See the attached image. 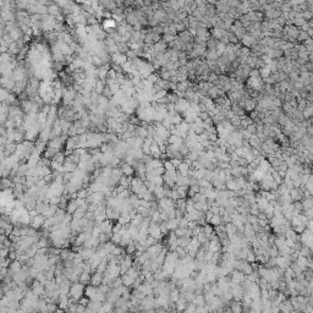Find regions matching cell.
<instances>
[{"mask_svg": "<svg viewBox=\"0 0 313 313\" xmlns=\"http://www.w3.org/2000/svg\"><path fill=\"white\" fill-rule=\"evenodd\" d=\"M84 289H86V285L80 282V281H76V282H72L71 285V289H70L69 296L75 299L76 301H80L81 297H83L84 295Z\"/></svg>", "mask_w": 313, "mask_h": 313, "instance_id": "1", "label": "cell"}, {"mask_svg": "<svg viewBox=\"0 0 313 313\" xmlns=\"http://www.w3.org/2000/svg\"><path fill=\"white\" fill-rule=\"evenodd\" d=\"M160 223L162 221H152V220L149 223V235L157 240H160L164 236L160 230Z\"/></svg>", "mask_w": 313, "mask_h": 313, "instance_id": "2", "label": "cell"}, {"mask_svg": "<svg viewBox=\"0 0 313 313\" xmlns=\"http://www.w3.org/2000/svg\"><path fill=\"white\" fill-rule=\"evenodd\" d=\"M86 201H87L88 203L99 204V203H102V202H104L105 201V195L103 192H101V191H98V192H92V193L88 195V197L86 198Z\"/></svg>", "mask_w": 313, "mask_h": 313, "instance_id": "3", "label": "cell"}, {"mask_svg": "<svg viewBox=\"0 0 313 313\" xmlns=\"http://www.w3.org/2000/svg\"><path fill=\"white\" fill-rule=\"evenodd\" d=\"M45 220H47V218H45L43 214H38V215H35V216H33V218H32V221H31V226H33L35 229L39 230L40 228H43V225H44Z\"/></svg>", "mask_w": 313, "mask_h": 313, "instance_id": "4", "label": "cell"}, {"mask_svg": "<svg viewBox=\"0 0 313 313\" xmlns=\"http://www.w3.org/2000/svg\"><path fill=\"white\" fill-rule=\"evenodd\" d=\"M99 228H101L102 233H105V234H113V228H114L113 220H110V219H105L104 221H102V223L99 224Z\"/></svg>", "mask_w": 313, "mask_h": 313, "instance_id": "5", "label": "cell"}, {"mask_svg": "<svg viewBox=\"0 0 313 313\" xmlns=\"http://www.w3.org/2000/svg\"><path fill=\"white\" fill-rule=\"evenodd\" d=\"M119 167L121 168V170H122V174L126 175V176H132V175L136 173L135 168H134L131 164L126 163V162H122V163H120V165H119Z\"/></svg>", "mask_w": 313, "mask_h": 313, "instance_id": "6", "label": "cell"}, {"mask_svg": "<svg viewBox=\"0 0 313 313\" xmlns=\"http://www.w3.org/2000/svg\"><path fill=\"white\" fill-rule=\"evenodd\" d=\"M242 43H244L245 47H248V48H252L256 43H257V38L251 35L249 33H246V35L242 37Z\"/></svg>", "mask_w": 313, "mask_h": 313, "instance_id": "7", "label": "cell"}, {"mask_svg": "<svg viewBox=\"0 0 313 313\" xmlns=\"http://www.w3.org/2000/svg\"><path fill=\"white\" fill-rule=\"evenodd\" d=\"M80 253H81L83 261H89V259L94 256L96 249H94V248H86V247H83V248L80 251Z\"/></svg>", "mask_w": 313, "mask_h": 313, "instance_id": "8", "label": "cell"}, {"mask_svg": "<svg viewBox=\"0 0 313 313\" xmlns=\"http://www.w3.org/2000/svg\"><path fill=\"white\" fill-rule=\"evenodd\" d=\"M80 207V203H78V198H71L69 201V203H68V207H66V212L70 213V214H72V213H75L77 209Z\"/></svg>", "mask_w": 313, "mask_h": 313, "instance_id": "9", "label": "cell"}, {"mask_svg": "<svg viewBox=\"0 0 313 313\" xmlns=\"http://www.w3.org/2000/svg\"><path fill=\"white\" fill-rule=\"evenodd\" d=\"M91 284L94 285V286H99L101 284H103V273L94 272L92 274V278H91Z\"/></svg>", "mask_w": 313, "mask_h": 313, "instance_id": "10", "label": "cell"}, {"mask_svg": "<svg viewBox=\"0 0 313 313\" xmlns=\"http://www.w3.org/2000/svg\"><path fill=\"white\" fill-rule=\"evenodd\" d=\"M91 278H92V273L89 272V270H83L82 273H81V275H80V282H82V284H84V285H87V284H91Z\"/></svg>", "mask_w": 313, "mask_h": 313, "instance_id": "11", "label": "cell"}, {"mask_svg": "<svg viewBox=\"0 0 313 313\" xmlns=\"http://www.w3.org/2000/svg\"><path fill=\"white\" fill-rule=\"evenodd\" d=\"M190 164L187 163V162H185V160H182L181 163H180V165L177 167V173L181 175H188V171H190Z\"/></svg>", "mask_w": 313, "mask_h": 313, "instance_id": "12", "label": "cell"}, {"mask_svg": "<svg viewBox=\"0 0 313 313\" xmlns=\"http://www.w3.org/2000/svg\"><path fill=\"white\" fill-rule=\"evenodd\" d=\"M111 58H113V60H114L116 64H125V63H126V59H127V56L120 54L119 51H117V53H114V54L111 55Z\"/></svg>", "mask_w": 313, "mask_h": 313, "instance_id": "13", "label": "cell"}, {"mask_svg": "<svg viewBox=\"0 0 313 313\" xmlns=\"http://www.w3.org/2000/svg\"><path fill=\"white\" fill-rule=\"evenodd\" d=\"M15 187V183L12 180L7 179V177H2V181H1V188L2 190H7V188H14Z\"/></svg>", "mask_w": 313, "mask_h": 313, "instance_id": "14", "label": "cell"}, {"mask_svg": "<svg viewBox=\"0 0 313 313\" xmlns=\"http://www.w3.org/2000/svg\"><path fill=\"white\" fill-rule=\"evenodd\" d=\"M167 223H168V228L170 231H174L175 229L179 228V218H171V219L167 220Z\"/></svg>", "mask_w": 313, "mask_h": 313, "instance_id": "15", "label": "cell"}, {"mask_svg": "<svg viewBox=\"0 0 313 313\" xmlns=\"http://www.w3.org/2000/svg\"><path fill=\"white\" fill-rule=\"evenodd\" d=\"M65 159H66V154H65V153H63V152H58V153L53 157V159H51V160L58 162V163H60V164H64Z\"/></svg>", "mask_w": 313, "mask_h": 313, "instance_id": "16", "label": "cell"}, {"mask_svg": "<svg viewBox=\"0 0 313 313\" xmlns=\"http://www.w3.org/2000/svg\"><path fill=\"white\" fill-rule=\"evenodd\" d=\"M301 196H302V195H301V192H300L297 188H294V190L290 191V197H291V200L295 201V202L301 201V198H302Z\"/></svg>", "mask_w": 313, "mask_h": 313, "instance_id": "17", "label": "cell"}, {"mask_svg": "<svg viewBox=\"0 0 313 313\" xmlns=\"http://www.w3.org/2000/svg\"><path fill=\"white\" fill-rule=\"evenodd\" d=\"M221 221H223V219H221V215H220V214H214V215L212 216V219L209 220V223H210L212 225H214V226L221 225Z\"/></svg>", "mask_w": 313, "mask_h": 313, "instance_id": "18", "label": "cell"}, {"mask_svg": "<svg viewBox=\"0 0 313 313\" xmlns=\"http://www.w3.org/2000/svg\"><path fill=\"white\" fill-rule=\"evenodd\" d=\"M125 251H126V253H127V254H134V253L137 251L135 240H132L130 244H129L127 246H126V247H125Z\"/></svg>", "mask_w": 313, "mask_h": 313, "instance_id": "19", "label": "cell"}, {"mask_svg": "<svg viewBox=\"0 0 313 313\" xmlns=\"http://www.w3.org/2000/svg\"><path fill=\"white\" fill-rule=\"evenodd\" d=\"M180 297H181V295H180V290H179V289H174V290H171V292H170V295H169L170 301L176 302Z\"/></svg>", "mask_w": 313, "mask_h": 313, "instance_id": "20", "label": "cell"}, {"mask_svg": "<svg viewBox=\"0 0 313 313\" xmlns=\"http://www.w3.org/2000/svg\"><path fill=\"white\" fill-rule=\"evenodd\" d=\"M311 37L308 35V32L307 31H300V35H299V38H297V42H300V43H303V42H306L307 39H310Z\"/></svg>", "mask_w": 313, "mask_h": 313, "instance_id": "21", "label": "cell"}, {"mask_svg": "<svg viewBox=\"0 0 313 313\" xmlns=\"http://www.w3.org/2000/svg\"><path fill=\"white\" fill-rule=\"evenodd\" d=\"M230 305H231V311L233 312H242L244 311V307H241V303L239 302V300H236V302H233Z\"/></svg>", "mask_w": 313, "mask_h": 313, "instance_id": "22", "label": "cell"}, {"mask_svg": "<svg viewBox=\"0 0 313 313\" xmlns=\"http://www.w3.org/2000/svg\"><path fill=\"white\" fill-rule=\"evenodd\" d=\"M121 237H122V235L120 234V233H113V235H111V242H114L115 245H120V241H121Z\"/></svg>", "mask_w": 313, "mask_h": 313, "instance_id": "23", "label": "cell"}, {"mask_svg": "<svg viewBox=\"0 0 313 313\" xmlns=\"http://www.w3.org/2000/svg\"><path fill=\"white\" fill-rule=\"evenodd\" d=\"M303 19H305L306 21H311L313 19V12L312 11H310L308 9L305 10V11H303Z\"/></svg>", "mask_w": 313, "mask_h": 313, "instance_id": "24", "label": "cell"}, {"mask_svg": "<svg viewBox=\"0 0 313 313\" xmlns=\"http://www.w3.org/2000/svg\"><path fill=\"white\" fill-rule=\"evenodd\" d=\"M164 168H165V170H174V169H176L174 167V164H173V162H171L170 159L164 162Z\"/></svg>", "mask_w": 313, "mask_h": 313, "instance_id": "25", "label": "cell"}]
</instances>
